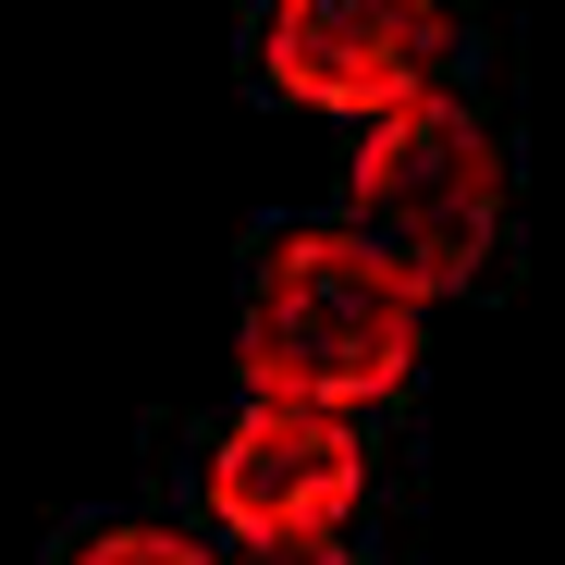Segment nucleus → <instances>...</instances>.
<instances>
[{
    "instance_id": "nucleus-4",
    "label": "nucleus",
    "mask_w": 565,
    "mask_h": 565,
    "mask_svg": "<svg viewBox=\"0 0 565 565\" xmlns=\"http://www.w3.org/2000/svg\"><path fill=\"white\" fill-rule=\"evenodd\" d=\"M270 86L308 111L382 124L406 99H430L443 74V0H270Z\"/></svg>"
},
{
    "instance_id": "nucleus-6",
    "label": "nucleus",
    "mask_w": 565,
    "mask_h": 565,
    "mask_svg": "<svg viewBox=\"0 0 565 565\" xmlns=\"http://www.w3.org/2000/svg\"><path fill=\"white\" fill-rule=\"evenodd\" d=\"M246 565H344V541H246Z\"/></svg>"
},
{
    "instance_id": "nucleus-2",
    "label": "nucleus",
    "mask_w": 565,
    "mask_h": 565,
    "mask_svg": "<svg viewBox=\"0 0 565 565\" xmlns=\"http://www.w3.org/2000/svg\"><path fill=\"white\" fill-rule=\"evenodd\" d=\"M344 234L382 246L418 296H443V282H467L492 258L504 234V148L467 124L443 86L406 111H382L356 136V172H344Z\"/></svg>"
},
{
    "instance_id": "nucleus-1",
    "label": "nucleus",
    "mask_w": 565,
    "mask_h": 565,
    "mask_svg": "<svg viewBox=\"0 0 565 565\" xmlns=\"http://www.w3.org/2000/svg\"><path fill=\"white\" fill-rule=\"evenodd\" d=\"M418 344H430V296L382 246H356L344 222H320V234L270 246L234 356H246V394L356 418V406H394L418 382Z\"/></svg>"
},
{
    "instance_id": "nucleus-5",
    "label": "nucleus",
    "mask_w": 565,
    "mask_h": 565,
    "mask_svg": "<svg viewBox=\"0 0 565 565\" xmlns=\"http://www.w3.org/2000/svg\"><path fill=\"white\" fill-rule=\"evenodd\" d=\"M74 565H210L184 529H99V541H74Z\"/></svg>"
},
{
    "instance_id": "nucleus-3",
    "label": "nucleus",
    "mask_w": 565,
    "mask_h": 565,
    "mask_svg": "<svg viewBox=\"0 0 565 565\" xmlns=\"http://www.w3.org/2000/svg\"><path fill=\"white\" fill-rule=\"evenodd\" d=\"M369 492V443L356 418L332 406H246L222 443H210V516L234 541H332Z\"/></svg>"
}]
</instances>
